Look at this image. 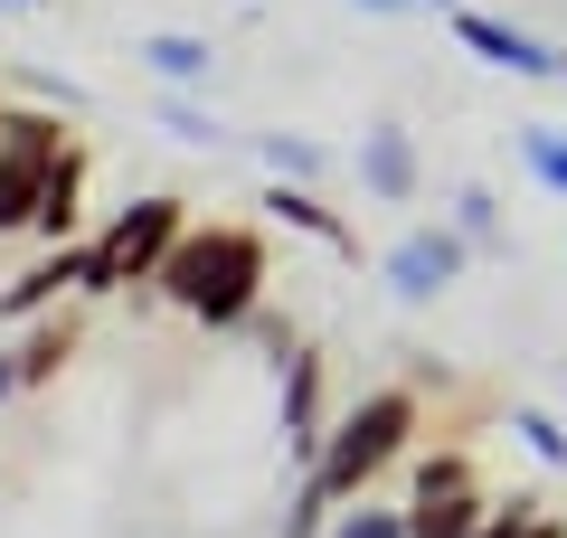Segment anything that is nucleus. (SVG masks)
<instances>
[{"mask_svg":"<svg viewBox=\"0 0 567 538\" xmlns=\"http://www.w3.org/2000/svg\"><path fill=\"white\" fill-rule=\"evenodd\" d=\"M416 425H425V387H360V397L341 406V425H331L322 463H312L303 482H293V510H284V538H322L331 519L350 510V500L379 492L388 463L416 454Z\"/></svg>","mask_w":567,"mask_h":538,"instance_id":"obj_1","label":"nucleus"},{"mask_svg":"<svg viewBox=\"0 0 567 538\" xmlns=\"http://www.w3.org/2000/svg\"><path fill=\"white\" fill-rule=\"evenodd\" d=\"M265 237L256 227H237V218H199L181 237V256L162 265V283L152 293L171 302V312H189L199 331H246V321L265 312Z\"/></svg>","mask_w":567,"mask_h":538,"instance_id":"obj_2","label":"nucleus"},{"mask_svg":"<svg viewBox=\"0 0 567 538\" xmlns=\"http://www.w3.org/2000/svg\"><path fill=\"white\" fill-rule=\"evenodd\" d=\"M189 199H171V189H152V199H123L114 218L95 227V246H104V265H114V293H152L162 283V265L181 256V237H189Z\"/></svg>","mask_w":567,"mask_h":538,"instance_id":"obj_3","label":"nucleus"},{"mask_svg":"<svg viewBox=\"0 0 567 538\" xmlns=\"http://www.w3.org/2000/svg\"><path fill=\"white\" fill-rule=\"evenodd\" d=\"M66 123L39 104H10V133H0V237H39V199H48V161L66 152Z\"/></svg>","mask_w":567,"mask_h":538,"instance_id":"obj_4","label":"nucleus"},{"mask_svg":"<svg viewBox=\"0 0 567 538\" xmlns=\"http://www.w3.org/2000/svg\"><path fill=\"white\" fill-rule=\"evenodd\" d=\"M464 265H473V237L445 218V227H406V237H388L379 283H388L398 302H416V312H425V302L454 293V275H464Z\"/></svg>","mask_w":567,"mask_h":538,"instance_id":"obj_5","label":"nucleus"},{"mask_svg":"<svg viewBox=\"0 0 567 538\" xmlns=\"http://www.w3.org/2000/svg\"><path fill=\"white\" fill-rule=\"evenodd\" d=\"M76 350H85V302H58V312H39L29 331H10L0 340V406L29 397V387H48V379H66Z\"/></svg>","mask_w":567,"mask_h":538,"instance_id":"obj_6","label":"nucleus"},{"mask_svg":"<svg viewBox=\"0 0 567 538\" xmlns=\"http://www.w3.org/2000/svg\"><path fill=\"white\" fill-rule=\"evenodd\" d=\"M454 48H473L483 66H502V76H529V85H548L567 66V48H548V39H529L520 20H502V10H454Z\"/></svg>","mask_w":567,"mask_h":538,"instance_id":"obj_7","label":"nucleus"},{"mask_svg":"<svg viewBox=\"0 0 567 538\" xmlns=\"http://www.w3.org/2000/svg\"><path fill=\"white\" fill-rule=\"evenodd\" d=\"M331 369H322V350L303 340V359L284 369V454H293V473H312L322 463V444H331Z\"/></svg>","mask_w":567,"mask_h":538,"instance_id":"obj_8","label":"nucleus"},{"mask_svg":"<svg viewBox=\"0 0 567 538\" xmlns=\"http://www.w3.org/2000/svg\"><path fill=\"white\" fill-rule=\"evenodd\" d=\"M58 302H85V237L76 246H48L39 265H20V275L0 283V331H29V321L58 312Z\"/></svg>","mask_w":567,"mask_h":538,"instance_id":"obj_9","label":"nucleus"},{"mask_svg":"<svg viewBox=\"0 0 567 538\" xmlns=\"http://www.w3.org/2000/svg\"><path fill=\"white\" fill-rule=\"evenodd\" d=\"M265 218L293 227V237H312V246H331L341 265H360V237H350V218L322 199V189H303V179H275V189H265Z\"/></svg>","mask_w":567,"mask_h":538,"instance_id":"obj_10","label":"nucleus"},{"mask_svg":"<svg viewBox=\"0 0 567 538\" xmlns=\"http://www.w3.org/2000/svg\"><path fill=\"white\" fill-rule=\"evenodd\" d=\"M360 179H369V199H388V208H406L425 189V170H416V142H406V123H369L360 133Z\"/></svg>","mask_w":567,"mask_h":538,"instance_id":"obj_11","label":"nucleus"},{"mask_svg":"<svg viewBox=\"0 0 567 538\" xmlns=\"http://www.w3.org/2000/svg\"><path fill=\"white\" fill-rule=\"evenodd\" d=\"M492 510H502V500H483V482H464V492H425V500H406V538H483Z\"/></svg>","mask_w":567,"mask_h":538,"instance_id":"obj_12","label":"nucleus"},{"mask_svg":"<svg viewBox=\"0 0 567 538\" xmlns=\"http://www.w3.org/2000/svg\"><path fill=\"white\" fill-rule=\"evenodd\" d=\"M76 208H85V142H66L48 161V199H39V246H76Z\"/></svg>","mask_w":567,"mask_h":538,"instance_id":"obj_13","label":"nucleus"},{"mask_svg":"<svg viewBox=\"0 0 567 538\" xmlns=\"http://www.w3.org/2000/svg\"><path fill=\"white\" fill-rule=\"evenodd\" d=\"M142 66H152L162 85H181V95H189V85H208V76H218V48H208V39H189V29H152V39H142Z\"/></svg>","mask_w":567,"mask_h":538,"instance_id":"obj_14","label":"nucleus"},{"mask_svg":"<svg viewBox=\"0 0 567 538\" xmlns=\"http://www.w3.org/2000/svg\"><path fill=\"white\" fill-rule=\"evenodd\" d=\"M256 161L275 179H303V189H312V179H331V161H341V152H331L322 133H256Z\"/></svg>","mask_w":567,"mask_h":538,"instance_id":"obj_15","label":"nucleus"},{"mask_svg":"<svg viewBox=\"0 0 567 538\" xmlns=\"http://www.w3.org/2000/svg\"><path fill=\"white\" fill-rule=\"evenodd\" d=\"M152 123H162L171 142H199V152H227V123L208 114L199 95H181V85H162V95H152Z\"/></svg>","mask_w":567,"mask_h":538,"instance_id":"obj_16","label":"nucleus"},{"mask_svg":"<svg viewBox=\"0 0 567 538\" xmlns=\"http://www.w3.org/2000/svg\"><path fill=\"white\" fill-rule=\"evenodd\" d=\"M454 227L473 237V256H511V237H502V199H492L483 179H464V189H454Z\"/></svg>","mask_w":567,"mask_h":538,"instance_id":"obj_17","label":"nucleus"},{"mask_svg":"<svg viewBox=\"0 0 567 538\" xmlns=\"http://www.w3.org/2000/svg\"><path fill=\"white\" fill-rule=\"evenodd\" d=\"M473 482V454H454V444H435V454H406V500L425 492H464Z\"/></svg>","mask_w":567,"mask_h":538,"instance_id":"obj_18","label":"nucleus"},{"mask_svg":"<svg viewBox=\"0 0 567 538\" xmlns=\"http://www.w3.org/2000/svg\"><path fill=\"white\" fill-rule=\"evenodd\" d=\"M520 161H529L539 189H558V199H567V133H558V123H520Z\"/></svg>","mask_w":567,"mask_h":538,"instance_id":"obj_19","label":"nucleus"},{"mask_svg":"<svg viewBox=\"0 0 567 538\" xmlns=\"http://www.w3.org/2000/svg\"><path fill=\"white\" fill-rule=\"evenodd\" d=\"M322 538H406V500H398V510H388V500H350Z\"/></svg>","mask_w":567,"mask_h":538,"instance_id":"obj_20","label":"nucleus"},{"mask_svg":"<svg viewBox=\"0 0 567 538\" xmlns=\"http://www.w3.org/2000/svg\"><path fill=\"white\" fill-rule=\"evenodd\" d=\"M246 340H256V350H265V359H275V379H284V369H293V359H303V331H293V321H284V312H275V302H265V312H256V321H246Z\"/></svg>","mask_w":567,"mask_h":538,"instance_id":"obj_21","label":"nucleus"},{"mask_svg":"<svg viewBox=\"0 0 567 538\" xmlns=\"http://www.w3.org/2000/svg\"><path fill=\"white\" fill-rule=\"evenodd\" d=\"M511 435H520L529 454L548 463V473H567V425H558V416H539V406H520V416H511Z\"/></svg>","mask_w":567,"mask_h":538,"instance_id":"obj_22","label":"nucleus"},{"mask_svg":"<svg viewBox=\"0 0 567 538\" xmlns=\"http://www.w3.org/2000/svg\"><path fill=\"white\" fill-rule=\"evenodd\" d=\"M20 85H39L48 104H85V85H76V76H58V66H20Z\"/></svg>","mask_w":567,"mask_h":538,"instance_id":"obj_23","label":"nucleus"},{"mask_svg":"<svg viewBox=\"0 0 567 538\" xmlns=\"http://www.w3.org/2000/svg\"><path fill=\"white\" fill-rule=\"evenodd\" d=\"M529 529H539V510H529V500H502V510L483 519V538H529Z\"/></svg>","mask_w":567,"mask_h":538,"instance_id":"obj_24","label":"nucleus"},{"mask_svg":"<svg viewBox=\"0 0 567 538\" xmlns=\"http://www.w3.org/2000/svg\"><path fill=\"white\" fill-rule=\"evenodd\" d=\"M350 10H369V20H416L425 0H350Z\"/></svg>","mask_w":567,"mask_h":538,"instance_id":"obj_25","label":"nucleus"},{"mask_svg":"<svg viewBox=\"0 0 567 538\" xmlns=\"http://www.w3.org/2000/svg\"><path fill=\"white\" fill-rule=\"evenodd\" d=\"M425 10H445V20H454V10H464V0H425Z\"/></svg>","mask_w":567,"mask_h":538,"instance_id":"obj_26","label":"nucleus"},{"mask_svg":"<svg viewBox=\"0 0 567 538\" xmlns=\"http://www.w3.org/2000/svg\"><path fill=\"white\" fill-rule=\"evenodd\" d=\"M10 10H20V0H0V20H10Z\"/></svg>","mask_w":567,"mask_h":538,"instance_id":"obj_27","label":"nucleus"},{"mask_svg":"<svg viewBox=\"0 0 567 538\" xmlns=\"http://www.w3.org/2000/svg\"><path fill=\"white\" fill-rule=\"evenodd\" d=\"M0 133H10V104H0Z\"/></svg>","mask_w":567,"mask_h":538,"instance_id":"obj_28","label":"nucleus"},{"mask_svg":"<svg viewBox=\"0 0 567 538\" xmlns=\"http://www.w3.org/2000/svg\"><path fill=\"white\" fill-rule=\"evenodd\" d=\"M20 10H48V0H20Z\"/></svg>","mask_w":567,"mask_h":538,"instance_id":"obj_29","label":"nucleus"},{"mask_svg":"<svg viewBox=\"0 0 567 538\" xmlns=\"http://www.w3.org/2000/svg\"><path fill=\"white\" fill-rule=\"evenodd\" d=\"M558 76H567V66H558Z\"/></svg>","mask_w":567,"mask_h":538,"instance_id":"obj_30","label":"nucleus"},{"mask_svg":"<svg viewBox=\"0 0 567 538\" xmlns=\"http://www.w3.org/2000/svg\"><path fill=\"white\" fill-rule=\"evenodd\" d=\"M558 387H567V379H558Z\"/></svg>","mask_w":567,"mask_h":538,"instance_id":"obj_31","label":"nucleus"}]
</instances>
